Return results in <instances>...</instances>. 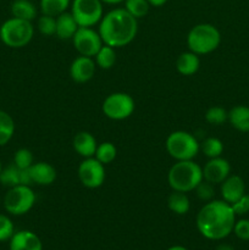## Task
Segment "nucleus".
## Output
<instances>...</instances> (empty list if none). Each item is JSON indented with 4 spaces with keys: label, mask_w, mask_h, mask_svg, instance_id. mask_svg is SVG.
<instances>
[{
    "label": "nucleus",
    "mask_w": 249,
    "mask_h": 250,
    "mask_svg": "<svg viewBox=\"0 0 249 250\" xmlns=\"http://www.w3.org/2000/svg\"><path fill=\"white\" fill-rule=\"evenodd\" d=\"M97 63L89 56L80 55L72 61L70 66V76L76 83H85L95 75Z\"/></svg>",
    "instance_id": "nucleus-13"
},
{
    "label": "nucleus",
    "mask_w": 249,
    "mask_h": 250,
    "mask_svg": "<svg viewBox=\"0 0 249 250\" xmlns=\"http://www.w3.org/2000/svg\"><path fill=\"white\" fill-rule=\"evenodd\" d=\"M200 144L193 134L186 131H175L166 139V150L177 161L193 160L198 155Z\"/></svg>",
    "instance_id": "nucleus-6"
},
{
    "label": "nucleus",
    "mask_w": 249,
    "mask_h": 250,
    "mask_svg": "<svg viewBox=\"0 0 249 250\" xmlns=\"http://www.w3.org/2000/svg\"><path fill=\"white\" fill-rule=\"evenodd\" d=\"M194 190L197 192V197L200 200H204V202H210L212 199V197H214V187H212V183L207 182L204 180L195 187Z\"/></svg>",
    "instance_id": "nucleus-34"
},
{
    "label": "nucleus",
    "mask_w": 249,
    "mask_h": 250,
    "mask_svg": "<svg viewBox=\"0 0 249 250\" xmlns=\"http://www.w3.org/2000/svg\"><path fill=\"white\" fill-rule=\"evenodd\" d=\"M36 194L31 186L19 185L7 190L4 198V208L9 214L20 216L24 215L33 208Z\"/></svg>",
    "instance_id": "nucleus-7"
},
{
    "label": "nucleus",
    "mask_w": 249,
    "mask_h": 250,
    "mask_svg": "<svg viewBox=\"0 0 249 250\" xmlns=\"http://www.w3.org/2000/svg\"><path fill=\"white\" fill-rule=\"evenodd\" d=\"M167 207L175 214L186 215L189 211L190 203L186 193L173 190L167 198Z\"/></svg>",
    "instance_id": "nucleus-22"
},
{
    "label": "nucleus",
    "mask_w": 249,
    "mask_h": 250,
    "mask_svg": "<svg viewBox=\"0 0 249 250\" xmlns=\"http://www.w3.org/2000/svg\"><path fill=\"white\" fill-rule=\"evenodd\" d=\"M80 28L76 22L75 17L71 12H63L56 17V31L55 34L60 39H72L77 29Z\"/></svg>",
    "instance_id": "nucleus-18"
},
{
    "label": "nucleus",
    "mask_w": 249,
    "mask_h": 250,
    "mask_svg": "<svg viewBox=\"0 0 249 250\" xmlns=\"http://www.w3.org/2000/svg\"><path fill=\"white\" fill-rule=\"evenodd\" d=\"M215 250H234V248L232 246H229V244H220V246L216 247Z\"/></svg>",
    "instance_id": "nucleus-38"
},
{
    "label": "nucleus",
    "mask_w": 249,
    "mask_h": 250,
    "mask_svg": "<svg viewBox=\"0 0 249 250\" xmlns=\"http://www.w3.org/2000/svg\"><path fill=\"white\" fill-rule=\"evenodd\" d=\"M15 133V122L11 115L0 110V146H5L11 141Z\"/></svg>",
    "instance_id": "nucleus-23"
},
{
    "label": "nucleus",
    "mask_w": 249,
    "mask_h": 250,
    "mask_svg": "<svg viewBox=\"0 0 249 250\" xmlns=\"http://www.w3.org/2000/svg\"><path fill=\"white\" fill-rule=\"evenodd\" d=\"M205 120H207L208 124L220 126L228 120V112L221 106L209 107L208 111L205 112Z\"/></svg>",
    "instance_id": "nucleus-30"
},
{
    "label": "nucleus",
    "mask_w": 249,
    "mask_h": 250,
    "mask_svg": "<svg viewBox=\"0 0 249 250\" xmlns=\"http://www.w3.org/2000/svg\"><path fill=\"white\" fill-rule=\"evenodd\" d=\"M202 150L204 155L209 159L219 158L224 151V144L219 138L209 137V138L204 139V142L202 143Z\"/></svg>",
    "instance_id": "nucleus-28"
},
{
    "label": "nucleus",
    "mask_w": 249,
    "mask_h": 250,
    "mask_svg": "<svg viewBox=\"0 0 249 250\" xmlns=\"http://www.w3.org/2000/svg\"><path fill=\"white\" fill-rule=\"evenodd\" d=\"M14 164L15 166L20 168V170H26L33 165V154L29 149L21 148L15 153L14 155Z\"/></svg>",
    "instance_id": "nucleus-31"
},
{
    "label": "nucleus",
    "mask_w": 249,
    "mask_h": 250,
    "mask_svg": "<svg viewBox=\"0 0 249 250\" xmlns=\"http://www.w3.org/2000/svg\"><path fill=\"white\" fill-rule=\"evenodd\" d=\"M37 27H38V31L43 36H54L56 31V17L49 16V15H42L38 19Z\"/></svg>",
    "instance_id": "nucleus-32"
},
{
    "label": "nucleus",
    "mask_w": 249,
    "mask_h": 250,
    "mask_svg": "<svg viewBox=\"0 0 249 250\" xmlns=\"http://www.w3.org/2000/svg\"><path fill=\"white\" fill-rule=\"evenodd\" d=\"M228 121L236 129L241 132H249V107L237 105L228 112Z\"/></svg>",
    "instance_id": "nucleus-20"
},
{
    "label": "nucleus",
    "mask_w": 249,
    "mask_h": 250,
    "mask_svg": "<svg viewBox=\"0 0 249 250\" xmlns=\"http://www.w3.org/2000/svg\"><path fill=\"white\" fill-rule=\"evenodd\" d=\"M167 250H188V249L185 248V247H182V246H173V247H171V248H168Z\"/></svg>",
    "instance_id": "nucleus-40"
},
{
    "label": "nucleus",
    "mask_w": 249,
    "mask_h": 250,
    "mask_svg": "<svg viewBox=\"0 0 249 250\" xmlns=\"http://www.w3.org/2000/svg\"><path fill=\"white\" fill-rule=\"evenodd\" d=\"M117 155V149L110 142H104L102 144H98L97 150H95L94 158L98 161L103 164V165H106V164L112 163V161L116 159Z\"/></svg>",
    "instance_id": "nucleus-27"
},
{
    "label": "nucleus",
    "mask_w": 249,
    "mask_h": 250,
    "mask_svg": "<svg viewBox=\"0 0 249 250\" xmlns=\"http://www.w3.org/2000/svg\"><path fill=\"white\" fill-rule=\"evenodd\" d=\"M15 229L11 219L6 215L0 214V242H6L14 236Z\"/></svg>",
    "instance_id": "nucleus-33"
},
{
    "label": "nucleus",
    "mask_w": 249,
    "mask_h": 250,
    "mask_svg": "<svg viewBox=\"0 0 249 250\" xmlns=\"http://www.w3.org/2000/svg\"><path fill=\"white\" fill-rule=\"evenodd\" d=\"M103 43L112 48H120L131 43L138 32V22L124 7L114 9L103 16L99 26Z\"/></svg>",
    "instance_id": "nucleus-2"
},
{
    "label": "nucleus",
    "mask_w": 249,
    "mask_h": 250,
    "mask_svg": "<svg viewBox=\"0 0 249 250\" xmlns=\"http://www.w3.org/2000/svg\"><path fill=\"white\" fill-rule=\"evenodd\" d=\"M71 14L80 27H93L103 19V2L100 0H73Z\"/></svg>",
    "instance_id": "nucleus-9"
},
{
    "label": "nucleus",
    "mask_w": 249,
    "mask_h": 250,
    "mask_svg": "<svg viewBox=\"0 0 249 250\" xmlns=\"http://www.w3.org/2000/svg\"><path fill=\"white\" fill-rule=\"evenodd\" d=\"M244 194H246V185H244V181L239 176L229 175L221 183L222 200H225L228 204H233Z\"/></svg>",
    "instance_id": "nucleus-14"
},
{
    "label": "nucleus",
    "mask_w": 249,
    "mask_h": 250,
    "mask_svg": "<svg viewBox=\"0 0 249 250\" xmlns=\"http://www.w3.org/2000/svg\"><path fill=\"white\" fill-rule=\"evenodd\" d=\"M10 250H43V244L33 232L19 231L10 239Z\"/></svg>",
    "instance_id": "nucleus-15"
},
{
    "label": "nucleus",
    "mask_w": 249,
    "mask_h": 250,
    "mask_svg": "<svg viewBox=\"0 0 249 250\" xmlns=\"http://www.w3.org/2000/svg\"><path fill=\"white\" fill-rule=\"evenodd\" d=\"M233 232L241 241H249V220L242 219L234 222Z\"/></svg>",
    "instance_id": "nucleus-35"
},
{
    "label": "nucleus",
    "mask_w": 249,
    "mask_h": 250,
    "mask_svg": "<svg viewBox=\"0 0 249 250\" xmlns=\"http://www.w3.org/2000/svg\"><path fill=\"white\" fill-rule=\"evenodd\" d=\"M221 43L219 29L210 23H199L193 27L187 36L189 51L197 55H205L216 50Z\"/></svg>",
    "instance_id": "nucleus-4"
},
{
    "label": "nucleus",
    "mask_w": 249,
    "mask_h": 250,
    "mask_svg": "<svg viewBox=\"0 0 249 250\" xmlns=\"http://www.w3.org/2000/svg\"><path fill=\"white\" fill-rule=\"evenodd\" d=\"M133 98L127 93H112L105 98L104 103L102 105V110L105 116L110 120L115 121H121L131 116L134 111Z\"/></svg>",
    "instance_id": "nucleus-8"
},
{
    "label": "nucleus",
    "mask_w": 249,
    "mask_h": 250,
    "mask_svg": "<svg viewBox=\"0 0 249 250\" xmlns=\"http://www.w3.org/2000/svg\"><path fill=\"white\" fill-rule=\"evenodd\" d=\"M71 0H41V10L43 15L58 17L67 11Z\"/></svg>",
    "instance_id": "nucleus-25"
},
{
    "label": "nucleus",
    "mask_w": 249,
    "mask_h": 250,
    "mask_svg": "<svg viewBox=\"0 0 249 250\" xmlns=\"http://www.w3.org/2000/svg\"><path fill=\"white\" fill-rule=\"evenodd\" d=\"M236 214L225 200H210L197 215V229L210 241H221L233 231Z\"/></svg>",
    "instance_id": "nucleus-1"
},
{
    "label": "nucleus",
    "mask_w": 249,
    "mask_h": 250,
    "mask_svg": "<svg viewBox=\"0 0 249 250\" xmlns=\"http://www.w3.org/2000/svg\"><path fill=\"white\" fill-rule=\"evenodd\" d=\"M1 170H2V167H1V163H0V172H1Z\"/></svg>",
    "instance_id": "nucleus-41"
},
{
    "label": "nucleus",
    "mask_w": 249,
    "mask_h": 250,
    "mask_svg": "<svg viewBox=\"0 0 249 250\" xmlns=\"http://www.w3.org/2000/svg\"><path fill=\"white\" fill-rule=\"evenodd\" d=\"M231 207L233 209L236 216L237 215H246L247 212H249V195L244 194L237 202L231 204Z\"/></svg>",
    "instance_id": "nucleus-36"
},
{
    "label": "nucleus",
    "mask_w": 249,
    "mask_h": 250,
    "mask_svg": "<svg viewBox=\"0 0 249 250\" xmlns=\"http://www.w3.org/2000/svg\"><path fill=\"white\" fill-rule=\"evenodd\" d=\"M231 173V166L226 159L214 158L210 159L205 166L203 167V180L207 182L216 185V183H222Z\"/></svg>",
    "instance_id": "nucleus-12"
},
{
    "label": "nucleus",
    "mask_w": 249,
    "mask_h": 250,
    "mask_svg": "<svg viewBox=\"0 0 249 250\" xmlns=\"http://www.w3.org/2000/svg\"><path fill=\"white\" fill-rule=\"evenodd\" d=\"M202 181L203 168L193 160L177 161L167 173L168 186L177 192H192Z\"/></svg>",
    "instance_id": "nucleus-3"
},
{
    "label": "nucleus",
    "mask_w": 249,
    "mask_h": 250,
    "mask_svg": "<svg viewBox=\"0 0 249 250\" xmlns=\"http://www.w3.org/2000/svg\"><path fill=\"white\" fill-rule=\"evenodd\" d=\"M11 14L16 19L32 22L37 17V7L31 0H15L11 5Z\"/></svg>",
    "instance_id": "nucleus-21"
},
{
    "label": "nucleus",
    "mask_w": 249,
    "mask_h": 250,
    "mask_svg": "<svg viewBox=\"0 0 249 250\" xmlns=\"http://www.w3.org/2000/svg\"><path fill=\"white\" fill-rule=\"evenodd\" d=\"M94 58L97 66H99L103 70H109L116 62V51L112 46L103 44V46L99 49Z\"/></svg>",
    "instance_id": "nucleus-24"
},
{
    "label": "nucleus",
    "mask_w": 249,
    "mask_h": 250,
    "mask_svg": "<svg viewBox=\"0 0 249 250\" xmlns=\"http://www.w3.org/2000/svg\"><path fill=\"white\" fill-rule=\"evenodd\" d=\"M199 67V55L192 53V51L182 53L177 58V61H176V68L183 76H193L194 73L198 72Z\"/></svg>",
    "instance_id": "nucleus-19"
},
{
    "label": "nucleus",
    "mask_w": 249,
    "mask_h": 250,
    "mask_svg": "<svg viewBox=\"0 0 249 250\" xmlns=\"http://www.w3.org/2000/svg\"><path fill=\"white\" fill-rule=\"evenodd\" d=\"M124 9L138 20L148 14L150 4L148 0H124Z\"/></svg>",
    "instance_id": "nucleus-29"
},
{
    "label": "nucleus",
    "mask_w": 249,
    "mask_h": 250,
    "mask_svg": "<svg viewBox=\"0 0 249 250\" xmlns=\"http://www.w3.org/2000/svg\"><path fill=\"white\" fill-rule=\"evenodd\" d=\"M33 34L34 28L32 22L16 17L6 20L0 27V39L10 48L26 46L32 41Z\"/></svg>",
    "instance_id": "nucleus-5"
},
{
    "label": "nucleus",
    "mask_w": 249,
    "mask_h": 250,
    "mask_svg": "<svg viewBox=\"0 0 249 250\" xmlns=\"http://www.w3.org/2000/svg\"><path fill=\"white\" fill-rule=\"evenodd\" d=\"M28 170L33 185L50 186L55 182L56 176H58L54 166H51L48 163H44V161L34 163Z\"/></svg>",
    "instance_id": "nucleus-16"
},
{
    "label": "nucleus",
    "mask_w": 249,
    "mask_h": 250,
    "mask_svg": "<svg viewBox=\"0 0 249 250\" xmlns=\"http://www.w3.org/2000/svg\"><path fill=\"white\" fill-rule=\"evenodd\" d=\"M105 165L93 158H85L78 166V178L84 187L94 189L105 181Z\"/></svg>",
    "instance_id": "nucleus-11"
},
{
    "label": "nucleus",
    "mask_w": 249,
    "mask_h": 250,
    "mask_svg": "<svg viewBox=\"0 0 249 250\" xmlns=\"http://www.w3.org/2000/svg\"><path fill=\"white\" fill-rule=\"evenodd\" d=\"M22 170H20L17 166L11 164L7 167L2 168L0 172V182L5 187H15V186L22 185Z\"/></svg>",
    "instance_id": "nucleus-26"
},
{
    "label": "nucleus",
    "mask_w": 249,
    "mask_h": 250,
    "mask_svg": "<svg viewBox=\"0 0 249 250\" xmlns=\"http://www.w3.org/2000/svg\"><path fill=\"white\" fill-rule=\"evenodd\" d=\"M102 2H106V4H120V2L124 1V0H100Z\"/></svg>",
    "instance_id": "nucleus-39"
},
{
    "label": "nucleus",
    "mask_w": 249,
    "mask_h": 250,
    "mask_svg": "<svg viewBox=\"0 0 249 250\" xmlns=\"http://www.w3.org/2000/svg\"><path fill=\"white\" fill-rule=\"evenodd\" d=\"M73 149L76 150V153L80 154L83 158H93L97 150V139L89 132H78L75 136L72 142Z\"/></svg>",
    "instance_id": "nucleus-17"
},
{
    "label": "nucleus",
    "mask_w": 249,
    "mask_h": 250,
    "mask_svg": "<svg viewBox=\"0 0 249 250\" xmlns=\"http://www.w3.org/2000/svg\"><path fill=\"white\" fill-rule=\"evenodd\" d=\"M148 2L150 4V6L154 7H159V6H163L167 2V0H148Z\"/></svg>",
    "instance_id": "nucleus-37"
},
{
    "label": "nucleus",
    "mask_w": 249,
    "mask_h": 250,
    "mask_svg": "<svg viewBox=\"0 0 249 250\" xmlns=\"http://www.w3.org/2000/svg\"><path fill=\"white\" fill-rule=\"evenodd\" d=\"M72 42L80 55L89 58H94L104 44L99 32L92 27H80L72 37Z\"/></svg>",
    "instance_id": "nucleus-10"
}]
</instances>
